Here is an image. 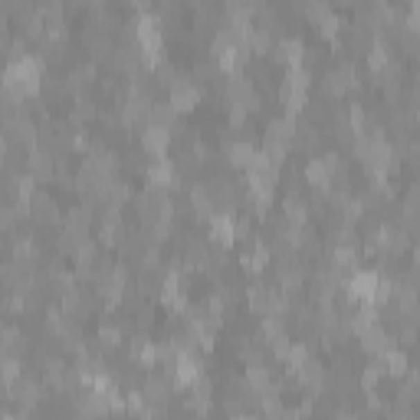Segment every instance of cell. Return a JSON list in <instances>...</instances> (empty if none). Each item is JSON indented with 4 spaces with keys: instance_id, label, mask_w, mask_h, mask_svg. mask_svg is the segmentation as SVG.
Listing matches in <instances>:
<instances>
[{
    "instance_id": "cell-1",
    "label": "cell",
    "mask_w": 420,
    "mask_h": 420,
    "mask_svg": "<svg viewBox=\"0 0 420 420\" xmlns=\"http://www.w3.org/2000/svg\"><path fill=\"white\" fill-rule=\"evenodd\" d=\"M158 26H161L158 17H141V20H138V30H135L138 46H141V53H145V60H148L151 66L161 62V30Z\"/></svg>"
},
{
    "instance_id": "cell-2",
    "label": "cell",
    "mask_w": 420,
    "mask_h": 420,
    "mask_svg": "<svg viewBox=\"0 0 420 420\" xmlns=\"http://www.w3.org/2000/svg\"><path fill=\"white\" fill-rule=\"evenodd\" d=\"M306 92H309V76H306L302 66H292V73L286 76L279 96H283V102L289 105V109H299V105L306 102Z\"/></svg>"
},
{
    "instance_id": "cell-3",
    "label": "cell",
    "mask_w": 420,
    "mask_h": 420,
    "mask_svg": "<svg viewBox=\"0 0 420 420\" xmlns=\"http://www.w3.org/2000/svg\"><path fill=\"white\" fill-rule=\"evenodd\" d=\"M378 283H381V279H378V276H374V272H355V276H351V279H348V296L355 299V302H361V306H365V302H368V306H374V296H378Z\"/></svg>"
},
{
    "instance_id": "cell-4",
    "label": "cell",
    "mask_w": 420,
    "mask_h": 420,
    "mask_svg": "<svg viewBox=\"0 0 420 420\" xmlns=\"http://www.w3.org/2000/svg\"><path fill=\"white\" fill-rule=\"evenodd\" d=\"M171 374H174V381L177 384H184V387H191V384L200 378V365L198 358L187 351V348H181L177 355L171 358Z\"/></svg>"
},
{
    "instance_id": "cell-5",
    "label": "cell",
    "mask_w": 420,
    "mask_h": 420,
    "mask_svg": "<svg viewBox=\"0 0 420 420\" xmlns=\"http://www.w3.org/2000/svg\"><path fill=\"white\" fill-rule=\"evenodd\" d=\"M198 102V89H194V82L191 79H174L171 82V105L177 112L181 109H191Z\"/></svg>"
},
{
    "instance_id": "cell-6",
    "label": "cell",
    "mask_w": 420,
    "mask_h": 420,
    "mask_svg": "<svg viewBox=\"0 0 420 420\" xmlns=\"http://www.w3.org/2000/svg\"><path fill=\"white\" fill-rule=\"evenodd\" d=\"M230 99H234V105H240V109H253L256 105V92H253V86H250L247 79H230Z\"/></svg>"
},
{
    "instance_id": "cell-7",
    "label": "cell",
    "mask_w": 420,
    "mask_h": 420,
    "mask_svg": "<svg viewBox=\"0 0 420 420\" xmlns=\"http://www.w3.org/2000/svg\"><path fill=\"white\" fill-rule=\"evenodd\" d=\"M168 128H161V125H148V128H145V138H141V141H145V148L151 151V155H161V151L168 148Z\"/></svg>"
},
{
    "instance_id": "cell-8",
    "label": "cell",
    "mask_w": 420,
    "mask_h": 420,
    "mask_svg": "<svg viewBox=\"0 0 420 420\" xmlns=\"http://www.w3.org/2000/svg\"><path fill=\"white\" fill-rule=\"evenodd\" d=\"M210 236L217 240V243H230L236 236V227L230 217H210Z\"/></svg>"
},
{
    "instance_id": "cell-9",
    "label": "cell",
    "mask_w": 420,
    "mask_h": 420,
    "mask_svg": "<svg viewBox=\"0 0 420 420\" xmlns=\"http://www.w3.org/2000/svg\"><path fill=\"white\" fill-rule=\"evenodd\" d=\"M30 177H33V181H50L53 177L50 155H33V158H30Z\"/></svg>"
},
{
    "instance_id": "cell-10",
    "label": "cell",
    "mask_w": 420,
    "mask_h": 420,
    "mask_svg": "<svg viewBox=\"0 0 420 420\" xmlns=\"http://www.w3.org/2000/svg\"><path fill=\"white\" fill-rule=\"evenodd\" d=\"M279 60L289 66H302V43L299 40H283L279 43Z\"/></svg>"
},
{
    "instance_id": "cell-11",
    "label": "cell",
    "mask_w": 420,
    "mask_h": 420,
    "mask_svg": "<svg viewBox=\"0 0 420 420\" xmlns=\"http://www.w3.org/2000/svg\"><path fill=\"white\" fill-rule=\"evenodd\" d=\"M164 302L168 306H174V309H184V289H181V283H177V276H171L168 283H164Z\"/></svg>"
},
{
    "instance_id": "cell-12",
    "label": "cell",
    "mask_w": 420,
    "mask_h": 420,
    "mask_svg": "<svg viewBox=\"0 0 420 420\" xmlns=\"http://www.w3.org/2000/svg\"><path fill=\"white\" fill-rule=\"evenodd\" d=\"M151 184L155 187H171L174 184V171H171V164H164V161H158V164H151Z\"/></svg>"
},
{
    "instance_id": "cell-13",
    "label": "cell",
    "mask_w": 420,
    "mask_h": 420,
    "mask_svg": "<svg viewBox=\"0 0 420 420\" xmlns=\"http://www.w3.org/2000/svg\"><path fill=\"white\" fill-rule=\"evenodd\" d=\"M174 105L168 102V105H151V112H148V119H151V125H161V128H171V122H174Z\"/></svg>"
},
{
    "instance_id": "cell-14",
    "label": "cell",
    "mask_w": 420,
    "mask_h": 420,
    "mask_svg": "<svg viewBox=\"0 0 420 420\" xmlns=\"http://www.w3.org/2000/svg\"><path fill=\"white\" fill-rule=\"evenodd\" d=\"M266 260H270V250H266V247H256L253 253H247V256H243V263H247L250 272H260L263 266H266Z\"/></svg>"
},
{
    "instance_id": "cell-15",
    "label": "cell",
    "mask_w": 420,
    "mask_h": 420,
    "mask_svg": "<svg viewBox=\"0 0 420 420\" xmlns=\"http://www.w3.org/2000/svg\"><path fill=\"white\" fill-rule=\"evenodd\" d=\"M86 227H89V210H86V207H82V210H73V213H69V234L86 236Z\"/></svg>"
},
{
    "instance_id": "cell-16",
    "label": "cell",
    "mask_w": 420,
    "mask_h": 420,
    "mask_svg": "<svg viewBox=\"0 0 420 420\" xmlns=\"http://www.w3.org/2000/svg\"><path fill=\"white\" fill-rule=\"evenodd\" d=\"M253 155H256V148H253V145H247V141H240V145H234V148H230V158H234V164H240V168H247Z\"/></svg>"
},
{
    "instance_id": "cell-17",
    "label": "cell",
    "mask_w": 420,
    "mask_h": 420,
    "mask_svg": "<svg viewBox=\"0 0 420 420\" xmlns=\"http://www.w3.org/2000/svg\"><path fill=\"white\" fill-rule=\"evenodd\" d=\"M33 207H37V217H43V220H50L53 217V204H50V198H46V194H37V198H33Z\"/></svg>"
},
{
    "instance_id": "cell-18",
    "label": "cell",
    "mask_w": 420,
    "mask_h": 420,
    "mask_svg": "<svg viewBox=\"0 0 420 420\" xmlns=\"http://www.w3.org/2000/svg\"><path fill=\"white\" fill-rule=\"evenodd\" d=\"M148 397H151V401H164V397H168V384L158 381V378H151V381H148Z\"/></svg>"
},
{
    "instance_id": "cell-19",
    "label": "cell",
    "mask_w": 420,
    "mask_h": 420,
    "mask_svg": "<svg viewBox=\"0 0 420 420\" xmlns=\"http://www.w3.org/2000/svg\"><path fill=\"white\" fill-rule=\"evenodd\" d=\"M368 62H371V69H384V66H387V50H384L381 43L371 50V60Z\"/></svg>"
},
{
    "instance_id": "cell-20",
    "label": "cell",
    "mask_w": 420,
    "mask_h": 420,
    "mask_svg": "<svg viewBox=\"0 0 420 420\" xmlns=\"http://www.w3.org/2000/svg\"><path fill=\"white\" fill-rule=\"evenodd\" d=\"M3 227H10V213H7V210H0V230H3Z\"/></svg>"
},
{
    "instance_id": "cell-21",
    "label": "cell",
    "mask_w": 420,
    "mask_h": 420,
    "mask_svg": "<svg viewBox=\"0 0 420 420\" xmlns=\"http://www.w3.org/2000/svg\"><path fill=\"white\" fill-rule=\"evenodd\" d=\"M3 151H7V141H3V135H0V158H3Z\"/></svg>"
}]
</instances>
